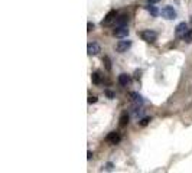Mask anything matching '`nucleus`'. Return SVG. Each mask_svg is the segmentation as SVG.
Segmentation results:
<instances>
[{
	"label": "nucleus",
	"instance_id": "f257e3e1",
	"mask_svg": "<svg viewBox=\"0 0 192 173\" xmlns=\"http://www.w3.org/2000/svg\"><path fill=\"white\" fill-rule=\"evenodd\" d=\"M160 15H162L165 19L172 20V19H175V17H176V10H175L172 6H165V7L160 10Z\"/></svg>",
	"mask_w": 192,
	"mask_h": 173
},
{
	"label": "nucleus",
	"instance_id": "f03ea898",
	"mask_svg": "<svg viewBox=\"0 0 192 173\" xmlns=\"http://www.w3.org/2000/svg\"><path fill=\"white\" fill-rule=\"evenodd\" d=\"M140 38L145 42H155L158 39V33L153 31H143V32H140Z\"/></svg>",
	"mask_w": 192,
	"mask_h": 173
},
{
	"label": "nucleus",
	"instance_id": "7ed1b4c3",
	"mask_svg": "<svg viewBox=\"0 0 192 173\" xmlns=\"http://www.w3.org/2000/svg\"><path fill=\"white\" fill-rule=\"evenodd\" d=\"M130 46H132V41L124 39V41H120V42L116 45V49H117V52L124 54V52H127V51L130 49Z\"/></svg>",
	"mask_w": 192,
	"mask_h": 173
},
{
	"label": "nucleus",
	"instance_id": "20e7f679",
	"mask_svg": "<svg viewBox=\"0 0 192 173\" xmlns=\"http://www.w3.org/2000/svg\"><path fill=\"white\" fill-rule=\"evenodd\" d=\"M127 35H129V28H127V25H124V26H117V29L114 31V36H117V38H127Z\"/></svg>",
	"mask_w": 192,
	"mask_h": 173
},
{
	"label": "nucleus",
	"instance_id": "39448f33",
	"mask_svg": "<svg viewBox=\"0 0 192 173\" xmlns=\"http://www.w3.org/2000/svg\"><path fill=\"white\" fill-rule=\"evenodd\" d=\"M105 140L108 141V143H111V144H119L120 140H121V137H120V134H119L117 131H111V133L105 137Z\"/></svg>",
	"mask_w": 192,
	"mask_h": 173
},
{
	"label": "nucleus",
	"instance_id": "423d86ee",
	"mask_svg": "<svg viewBox=\"0 0 192 173\" xmlns=\"http://www.w3.org/2000/svg\"><path fill=\"white\" fill-rule=\"evenodd\" d=\"M188 31H189V29H188V25H186L185 22H181V23L176 26V31H175V33H176V36H178V38H182V36L188 32Z\"/></svg>",
	"mask_w": 192,
	"mask_h": 173
},
{
	"label": "nucleus",
	"instance_id": "0eeeda50",
	"mask_svg": "<svg viewBox=\"0 0 192 173\" xmlns=\"http://www.w3.org/2000/svg\"><path fill=\"white\" fill-rule=\"evenodd\" d=\"M100 52V45L98 43H95V42H92V43H88V46H87V54L90 55H97Z\"/></svg>",
	"mask_w": 192,
	"mask_h": 173
},
{
	"label": "nucleus",
	"instance_id": "6e6552de",
	"mask_svg": "<svg viewBox=\"0 0 192 173\" xmlns=\"http://www.w3.org/2000/svg\"><path fill=\"white\" fill-rule=\"evenodd\" d=\"M130 82H132V76L130 75H127V74H120L119 75V84L121 86L130 85Z\"/></svg>",
	"mask_w": 192,
	"mask_h": 173
},
{
	"label": "nucleus",
	"instance_id": "1a4fd4ad",
	"mask_svg": "<svg viewBox=\"0 0 192 173\" xmlns=\"http://www.w3.org/2000/svg\"><path fill=\"white\" fill-rule=\"evenodd\" d=\"M130 97H132V101L135 102L136 105H143L145 100H143V97H142L139 92H132V94H130Z\"/></svg>",
	"mask_w": 192,
	"mask_h": 173
},
{
	"label": "nucleus",
	"instance_id": "9d476101",
	"mask_svg": "<svg viewBox=\"0 0 192 173\" xmlns=\"http://www.w3.org/2000/svg\"><path fill=\"white\" fill-rule=\"evenodd\" d=\"M116 16H117V12H116V10H110L108 13H107V16L104 17V20L101 22V25L104 26V25L111 23V20H113V19H116Z\"/></svg>",
	"mask_w": 192,
	"mask_h": 173
},
{
	"label": "nucleus",
	"instance_id": "9b49d317",
	"mask_svg": "<svg viewBox=\"0 0 192 173\" xmlns=\"http://www.w3.org/2000/svg\"><path fill=\"white\" fill-rule=\"evenodd\" d=\"M127 22H129V16H127V15H121V16H119V19L116 20V25H117V26H124Z\"/></svg>",
	"mask_w": 192,
	"mask_h": 173
},
{
	"label": "nucleus",
	"instance_id": "f8f14e48",
	"mask_svg": "<svg viewBox=\"0 0 192 173\" xmlns=\"http://www.w3.org/2000/svg\"><path fill=\"white\" fill-rule=\"evenodd\" d=\"M146 9H147V12L153 16V17H156L159 15V10L156 9V6H152V4H149V6H146Z\"/></svg>",
	"mask_w": 192,
	"mask_h": 173
},
{
	"label": "nucleus",
	"instance_id": "ddd939ff",
	"mask_svg": "<svg viewBox=\"0 0 192 173\" xmlns=\"http://www.w3.org/2000/svg\"><path fill=\"white\" fill-rule=\"evenodd\" d=\"M129 124V116H127V113H123L121 114V117H120V126L121 127H124Z\"/></svg>",
	"mask_w": 192,
	"mask_h": 173
},
{
	"label": "nucleus",
	"instance_id": "4468645a",
	"mask_svg": "<svg viewBox=\"0 0 192 173\" xmlns=\"http://www.w3.org/2000/svg\"><path fill=\"white\" fill-rule=\"evenodd\" d=\"M182 41H185L186 43H191L192 42V31H191V29H189L188 32L182 36Z\"/></svg>",
	"mask_w": 192,
	"mask_h": 173
},
{
	"label": "nucleus",
	"instance_id": "2eb2a0df",
	"mask_svg": "<svg viewBox=\"0 0 192 173\" xmlns=\"http://www.w3.org/2000/svg\"><path fill=\"white\" fill-rule=\"evenodd\" d=\"M91 78H92V82H94V84H97V85L101 82V76H100V74H98V72H94Z\"/></svg>",
	"mask_w": 192,
	"mask_h": 173
},
{
	"label": "nucleus",
	"instance_id": "dca6fc26",
	"mask_svg": "<svg viewBox=\"0 0 192 173\" xmlns=\"http://www.w3.org/2000/svg\"><path fill=\"white\" fill-rule=\"evenodd\" d=\"M104 64H105V68H107V71H110L111 69V62H110V58L108 56H104Z\"/></svg>",
	"mask_w": 192,
	"mask_h": 173
},
{
	"label": "nucleus",
	"instance_id": "f3484780",
	"mask_svg": "<svg viewBox=\"0 0 192 173\" xmlns=\"http://www.w3.org/2000/svg\"><path fill=\"white\" fill-rule=\"evenodd\" d=\"M149 123H150V118H149V117H145V118H142V120H140V123H139V124H140L142 127H146V126L149 124Z\"/></svg>",
	"mask_w": 192,
	"mask_h": 173
},
{
	"label": "nucleus",
	"instance_id": "a211bd4d",
	"mask_svg": "<svg viewBox=\"0 0 192 173\" xmlns=\"http://www.w3.org/2000/svg\"><path fill=\"white\" fill-rule=\"evenodd\" d=\"M97 100H98L97 97H92V95H90V97H88V102H90V104H92V102H97Z\"/></svg>",
	"mask_w": 192,
	"mask_h": 173
},
{
	"label": "nucleus",
	"instance_id": "6ab92c4d",
	"mask_svg": "<svg viewBox=\"0 0 192 173\" xmlns=\"http://www.w3.org/2000/svg\"><path fill=\"white\" fill-rule=\"evenodd\" d=\"M92 29H94V25H92L91 22H88V23H87V32H91Z\"/></svg>",
	"mask_w": 192,
	"mask_h": 173
},
{
	"label": "nucleus",
	"instance_id": "aec40b11",
	"mask_svg": "<svg viewBox=\"0 0 192 173\" xmlns=\"http://www.w3.org/2000/svg\"><path fill=\"white\" fill-rule=\"evenodd\" d=\"M105 95H107L108 98H114V94L111 92V91H105Z\"/></svg>",
	"mask_w": 192,
	"mask_h": 173
},
{
	"label": "nucleus",
	"instance_id": "412c9836",
	"mask_svg": "<svg viewBox=\"0 0 192 173\" xmlns=\"http://www.w3.org/2000/svg\"><path fill=\"white\" fill-rule=\"evenodd\" d=\"M140 74H142V71H136V72H135V78H136V79H139V78H140Z\"/></svg>",
	"mask_w": 192,
	"mask_h": 173
},
{
	"label": "nucleus",
	"instance_id": "4be33fe9",
	"mask_svg": "<svg viewBox=\"0 0 192 173\" xmlns=\"http://www.w3.org/2000/svg\"><path fill=\"white\" fill-rule=\"evenodd\" d=\"M149 1V4H155V3H158L159 0H147Z\"/></svg>",
	"mask_w": 192,
	"mask_h": 173
},
{
	"label": "nucleus",
	"instance_id": "5701e85b",
	"mask_svg": "<svg viewBox=\"0 0 192 173\" xmlns=\"http://www.w3.org/2000/svg\"><path fill=\"white\" fill-rule=\"evenodd\" d=\"M107 169L111 170V169H113V164H111V163H107Z\"/></svg>",
	"mask_w": 192,
	"mask_h": 173
},
{
	"label": "nucleus",
	"instance_id": "b1692460",
	"mask_svg": "<svg viewBox=\"0 0 192 173\" xmlns=\"http://www.w3.org/2000/svg\"><path fill=\"white\" fill-rule=\"evenodd\" d=\"M91 157H92V153H91V151H88V153H87V159H88V160H90Z\"/></svg>",
	"mask_w": 192,
	"mask_h": 173
}]
</instances>
